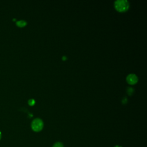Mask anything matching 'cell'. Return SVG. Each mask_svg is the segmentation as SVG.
<instances>
[{
    "label": "cell",
    "mask_w": 147,
    "mask_h": 147,
    "mask_svg": "<svg viewBox=\"0 0 147 147\" xmlns=\"http://www.w3.org/2000/svg\"><path fill=\"white\" fill-rule=\"evenodd\" d=\"M114 7L120 12H124L128 10L129 3L126 0H117L114 2Z\"/></svg>",
    "instance_id": "6da1fadb"
},
{
    "label": "cell",
    "mask_w": 147,
    "mask_h": 147,
    "mask_svg": "<svg viewBox=\"0 0 147 147\" xmlns=\"http://www.w3.org/2000/svg\"><path fill=\"white\" fill-rule=\"evenodd\" d=\"M44 126L43 121L40 118H36L33 120L31 123L32 129L34 132H39L42 130Z\"/></svg>",
    "instance_id": "7a4b0ae2"
},
{
    "label": "cell",
    "mask_w": 147,
    "mask_h": 147,
    "mask_svg": "<svg viewBox=\"0 0 147 147\" xmlns=\"http://www.w3.org/2000/svg\"><path fill=\"white\" fill-rule=\"evenodd\" d=\"M126 81L129 84H134L138 82V77L135 74H131L128 75L127 78H126Z\"/></svg>",
    "instance_id": "3957f363"
},
{
    "label": "cell",
    "mask_w": 147,
    "mask_h": 147,
    "mask_svg": "<svg viewBox=\"0 0 147 147\" xmlns=\"http://www.w3.org/2000/svg\"><path fill=\"white\" fill-rule=\"evenodd\" d=\"M16 24L19 27H23V26H25L26 25V22L24 21V20H21V21H17Z\"/></svg>",
    "instance_id": "277c9868"
},
{
    "label": "cell",
    "mask_w": 147,
    "mask_h": 147,
    "mask_svg": "<svg viewBox=\"0 0 147 147\" xmlns=\"http://www.w3.org/2000/svg\"><path fill=\"white\" fill-rule=\"evenodd\" d=\"M52 147H64L62 143L61 142H56L55 143Z\"/></svg>",
    "instance_id": "5b68a950"
},
{
    "label": "cell",
    "mask_w": 147,
    "mask_h": 147,
    "mask_svg": "<svg viewBox=\"0 0 147 147\" xmlns=\"http://www.w3.org/2000/svg\"><path fill=\"white\" fill-rule=\"evenodd\" d=\"M133 91H134V90L132 89V88L129 87V88H128V90H127L128 94L129 95H132V94H133Z\"/></svg>",
    "instance_id": "8992f818"
},
{
    "label": "cell",
    "mask_w": 147,
    "mask_h": 147,
    "mask_svg": "<svg viewBox=\"0 0 147 147\" xmlns=\"http://www.w3.org/2000/svg\"><path fill=\"white\" fill-rule=\"evenodd\" d=\"M28 104L30 106H33L35 104V100L33 99H29V101H28Z\"/></svg>",
    "instance_id": "52a82bcc"
},
{
    "label": "cell",
    "mask_w": 147,
    "mask_h": 147,
    "mask_svg": "<svg viewBox=\"0 0 147 147\" xmlns=\"http://www.w3.org/2000/svg\"><path fill=\"white\" fill-rule=\"evenodd\" d=\"M62 59H63V60H66V56H63Z\"/></svg>",
    "instance_id": "ba28073f"
},
{
    "label": "cell",
    "mask_w": 147,
    "mask_h": 147,
    "mask_svg": "<svg viewBox=\"0 0 147 147\" xmlns=\"http://www.w3.org/2000/svg\"><path fill=\"white\" fill-rule=\"evenodd\" d=\"M1 137H2V134H1V132H0V140L1 139Z\"/></svg>",
    "instance_id": "9c48e42d"
},
{
    "label": "cell",
    "mask_w": 147,
    "mask_h": 147,
    "mask_svg": "<svg viewBox=\"0 0 147 147\" xmlns=\"http://www.w3.org/2000/svg\"><path fill=\"white\" fill-rule=\"evenodd\" d=\"M114 147H122L121 146H119V145H116L115 146H114Z\"/></svg>",
    "instance_id": "30bf717a"
}]
</instances>
